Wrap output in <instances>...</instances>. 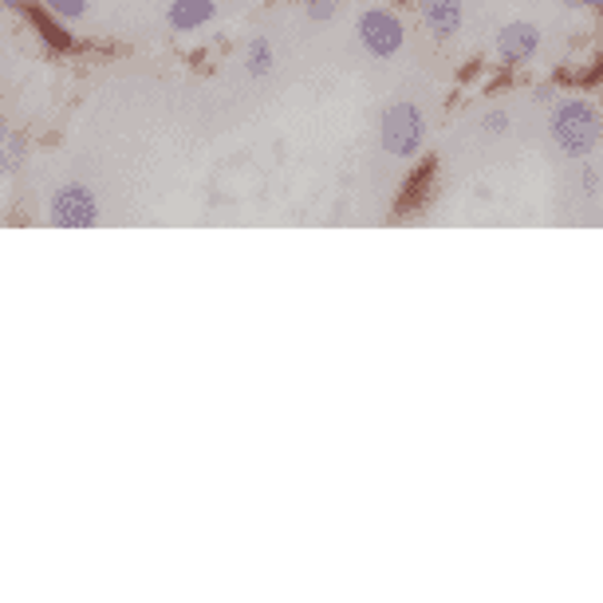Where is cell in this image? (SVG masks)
<instances>
[{"label": "cell", "instance_id": "obj_1", "mask_svg": "<svg viewBox=\"0 0 603 603\" xmlns=\"http://www.w3.org/2000/svg\"><path fill=\"white\" fill-rule=\"evenodd\" d=\"M548 138L552 147L561 150L572 162H587L595 150L603 147V111L600 103L576 96V99H561L548 115Z\"/></svg>", "mask_w": 603, "mask_h": 603}, {"label": "cell", "instance_id": "obj_2", "mask_svg": "<svg viewBox=\"0 0 603 603\" xmlns=\"http://www.w3.org/2000/svg\"><path fill=\"white\" fill-rule=\"evenodd\" d=\"M379 138L383 150L391 158H414L426 142V115L414 103H387L379 119Z\"/></svg>", "mask_w": 603, "mask_h": 603}, {"label": "cell", "instance_id": "obj_3", "mask_svg": "<svg viewBox=\"0 0 603 603\" xmlns=\"http://www.w3.org/2000/svg\"><path fill=\"white\" fill-rule=\"evenodd\" d=\"M355 36H359L363 52L375 60H395L406 43V24L398 12L391 9H363L355 20Z\"/></svg>", "mask_w": 603, "mask_h": 603}, {"label": "cell", "instance_id": "obj_4", "mask_svg": "<svg viewBox=\"0 0 603 603\" xmlns=\"http://www.w3.org/2000/svg\"><path fill=\"white\" fill-rule=\"evenodd\" d=\"M48 221L56 229H96L99 225V201L83 181H63L48 201Z\"/></svg>", "mask_w": 603, "mask_h": 603}, {"label": "cell", "instance_id": "obj_5", "mask_svg": "<svg viewBox=\"0 0 603 603\" xmlns=\"http://www.w3.org/2000/svg\"><path fill=\"white\" fill-rule=\"evenodd\" d=\"M501 68H525L536 52H541V28L528 24V20H513L497 32V43H493Z\"/></svg>", "mask_w": 603, "mask_h": 603}, {"label": "cell", "instance_id": "obj_6", "mask_svg": "<svg viewBox=\"0 0 603 603\" xmlns=\"http://www.w3.org/2000/svg\"><path fill=\"white\" fill-rule=\"evenodd\" d=\"M423 24L438 43H449L466 24V9L462 0H423Z\"/></svg>", "mask_w": 603, "mask_h": 603}, {"label": "cell", "instance_id": "obj_7", "mask_svg": "<svg viewBox=\"0 0 603 603\" xmlns=\"http://www.w3.org/2000/svg\"><path fill=\"white\" fill-rule=\"evenodd\" d=\"M217 17V0H170L166 4V24L174 32H198Z\"/></svg>", "mask_w": 603, "mask_h": 603}, {"label": "cell", "instance_id": "obj_8", "mask_svg": "<svg viewBox=\"0 0 603 603\" xmlns=\"http://www.w3.org/2000/svg\"><path fill=\"white\" fill-rule=\"evenodd\" d=\"M276 68V48L268 36H257V40H249V48H245V71H249L253 79H265L273 76Z\"/></svg>", "mask_w": 603, "mask_h": 603}, {"label": "cell", "instance_id": "obj_9", "mask_svg": "<svg viewBox=\"0 0 603 603\" xmlns=\"http://www.w3.org/2000/svg\"><path fill=\"white\" fill-rule=\"evenodd\" d=\"M28 17L36 20V28H40V36H43V40H48V43H52V48H76V40H71V36L63 32V28L56 24V20H48V17H43V12H36V9L28 12Z\"/></svg>", "mask_w": 603, "mask_h": 603}, {"label": "cell", "instance_id": "obj_10", "mask_svg": "<svg viewBox=\"0 0 603 603\" xmlns=\"http://www.w3.org/2000/svg\"><path fill=\"white\" fill-rule=\"evenodd\" d=\"M482 138H505L508 135V127H513V119H508V111L505 107H490V111L482 115Z\"/></svg>", "mask_w": 603, "mask_h": 603}, {"label": "cell", "instance_id": "obj_11", "mask_svg": "<svg viewBox=\"0 0 603 603\" xmlns=\"http://www.w3.org/2000/svg\"><path fill=\"white\" fill-rule=\"evenodd\" d=\"M580 194H584V201H600L603 198V170L587 158L584 170H580Z\"/></svg>", "mask_w": 603, "mask_h": 603}, {"label": "cell", "instance_id": "obj_12", "mask_svg": "<svg viewBox=\"0 0 603 603\" xmlns=\"http://www.w3.org/2000/svg\"><path fill=\"white\" fill-rule=\"evenodd\" d=\"M43 4H48V12L60 20H79L91 12V0H43Z\"/></svg>", "mask_w": 603, "mask_h": 603}, {"label": "cell", "instance_id": "obj_13", "mask_svg": "<svg viewBox=\"0 0 603 603\" xmlns=\"http://www.w3.org/2000/svg\"><path fill=\"white\" fill-rule=\"evenodd\" d=\"M339 9V0H308L304 4V12H308V20H316V24H324V20H332Z\"/></svg>", "mask_w": 603, "mask_h": 603}, {"label": "cell", "instance_id": "obj_14", "mask_svg": "<svg viewBox=\"0 0 603 603\" xmlns=\"http://www.w3.org/2000/svg\"><path fill=\"white\" fill-rule=\"evenodd\" d=\"M4 155H9V162H12V166H20V162H24V155H28V138L12 130L9 142H4Z\"/></svg>", "mask_w": 603, "mask_h": 603}, {"label": "cell", "instance_id": "obj_15", "mask_svg": "<svg viewBox=\"0 0 603 603\" xmlns=\"http://www.w3.org/2000/svg\"><path fill=\"white\" fill-rule=\"evenodd\" d=\"M0 4H4L9 12H24V17L32 12V4H28V0H0Z\"/></svg>", "mask_w": 603, "mask_h": 603}, {"label": "cell", "instance_id": "obj_16", "mask_svg": "<svg viewBox=\"0 0 603 603\" xmlns=\"http://www.w3.org/2000/svg\"><path fill=\"white\" fill-rule=\"evenodd\" d=\"M572 9H603V0H564Z\"/></svg>", "mask_w": 603, "mask_h": 603}, {"label": "cell", "instance_id": "obj_17", "mask_svg": "<svg viewBox=\"0 0 603 603\" xmlns=\"http://www.w3.org/2000/svg\"><path fill=\"white\" fill-rule=\"evenodd\" d=\"M552 99H556V91H552V87H541V91H536V103H552Z\"/></svg>", "mask_w": 603, "mask_h": 603}, {"label": "cell", "instance_id": "obj_18", "mask_svg": "<svg viewBox=\"0 0 603 603\" xmlns=\"http://www.w3.org/2000/svg\"><path fill=\"white\" fill-rule=\"evenodd\" d=\"M9 135H12V130H9V122L0 119V147H4V142H9Z\"/></svg>", "mask_w": 603, "mask_h": 603}]
</instances>
